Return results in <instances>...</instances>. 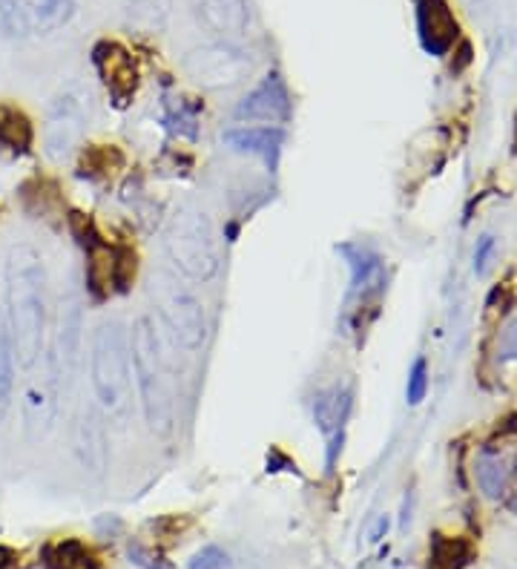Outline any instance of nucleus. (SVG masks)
<instances>
[{
	"label": "nucleus",
	"instance_id": "17",
	"mask_svg": "<svg viewBox=\"0 0 517 569\" xmlns=\"http://www.w3.org/2000/svg\"><path fill=\"white\" fill-rule=\"evenodd\" d=\"M41 563L43 569H103L96 549L78 538H58V541L43 543Z\"/></svg>",
	"mask_w": 517,
	"mask_h": 569
},
{
	"label": "nucleus",
	"instance_id": "11",
	"mask_svg": "<svg viewBox=\"0 0 517 569\" xmlns=\"http://www.w3.org/2000/svg\"><path fill=\"white\" fill-rule=\"evenodd\" d=\"M83 124H87V116H83L81 101L72 96L58 98L49 110L47 124H43V147H47L49 159H67L81 141Z\"/></svg>",
	"mask_w": 517,
	"mask_h": 569
},
{
	"label": "nucleus",
	"instance_id": "21",
	"mask_svg": "<svg viewBox=\"0 0 517 569\" xmlns=\"http://www.w3.org/2000/svg\"><path fill=\"white\" fill-rule=\"evenodd\" d=\"M14 346L12 333H9L7 313L0 308V417L7 415L9 406H12V391H14Z\"/></svg>",
	"mask_w": 517,
	"mask_h": 569
},
{
	"label": "nucleus",
	"instance_id": "15",
	"mask_svg": "<svg viewBox=\"0 0 517 569\" xmlns=\"http://www.w3.org/2000/svg\"><path fill=\"white\" fill-rule=\"evenodd\" d=\"M34 124L21 107L0 101V150L14 159L32 153Z\"/></svg>",
	"mask_w": 517,
	"mask_h": 569
},
{
	"label": "nucleus",
	"instance_id": "22",
	"mask_svg": "<svg viewBox=\"0 0 517 569\" xmlns=\"http://www.w3.org/2000/svg\"><path fill=\"white\" fill-rule=\"evenodd\" d=\"M509 475H511V469H509V463H506L504 451L497 455L491 446L483 451L480 463H477V480H480L483 492L489 495V498H497V495L506 489V480H509Z\"/></svg>",
	"mask_w": 517,
	"mask_h": 569
},
{
	"label": "nucleus",
	"instance_id": "8",
	"mask_svg": "<svg viewBox=\"0 0 517 569\" xmlns=\"http://www.w3.org/2000/svg\"><path fill=\"white\" fill-rule=\"evenodd\" d=\"M72 9V0H0V23L18 38H38L61 29Z\"/></svg>",
	"mask_w": 517,
	"mask_h": 569
},
{
	"label": "nucleus",
	"instance_id": "16",
	"mask_svg": "<svg viewBox=\"0 0 517 569\" xmlns=\"http://www.w3.org/2000/svg\"><path fill=\"white\" fill-rule=\"evenodd\" d=\"M199 18L216 36H241L248 29V0H201Z\"/></svg>",
	"mask_w": 517,
	"mask_h": 569
},
{
	"label": "nucleus",
	"instance_id": "28",
	"mask_svg": "<svg viewBox=\"0 0 517 569\" xmlns=\"http://www.w3.org/2000/svg\"><path fill=\"white\" fill-rule=\"evenodd\" d=\"M469 63H471V43L463 41L460 43V63H457V67H455V72H460L463 67H469Z\"/></svg>",
	"mask_w": 517,
	"mask_h": 569
},
{
	"label": "nucleus",
	"instance_id": "12",
	"mask_svg": "<svg viewBox=\"0 0 517 569\" xmlns=\"http://www.w3.org/2000/svg\"><path fill=\"white\" fill-rule=\"evenodd\" d=\"M414 7H417V36H420L422 49L428 56L443 58L460 36L455 14L446 0H414Z\"/></svg>",
	"mask_w": 517,
	"mask_h": 569
},
{
	"label": "nucleus",
	"instance_id": "6",
	"mask_svg": "<svg viewBox=\"0 0 517 569\" xmlns=\"http://www.w3.org/2000/svg\"><path fill=\"white\" fill-rule=\"evenodd\" d=\"M339 253L351 268V288H348V297H345L342 326L348 331H366V313H371V317L377 313L379 299L386 291V268H382V259L374 250L362 248V244H342Z\"/></svg>",
	"mask_w": 517,
	"mask_h": 569
},
{
	"label": "nucleus",
	"instance_id": "2",
	"mask_svg": "<svg viewBox=\"0 0 517 569\" xmlns=\"http://www.w3.org/2000/svg\"><path fill=\"white\" fill-rule=\"evenodd\" d=\"M130 362L147 426H150V431L167 438L172 431V415H176L172 366L170 357L165 355L159 326H156L152 317H138L136 326H132Z\"/></svg>",
	"mask_w": 517,
	"mask_h": 569
},
{
	"label": "nucleus",
	"instance_id": "24",
	"mask_svg": "<svg viewBox=\"0 0 517 569\" xmlns=\"http://www.w3.org/2000/svg\"><path fill=\"white\" fill-rule=\"evenodd\" d=\"M426 391H428V362L422 360V357H417L411 366V371H408V389H406L408 403L411 406L422 403Z\"/></svg>",
	"mask_w": 517,
	"mask_h": 569
},
{
	"label": "nucleus",
	"instance_id": "14",
	"mask_svg": "<svg viewBox=\"0 0 517 569\" xmlns=\"http://www.w3.org/2000/svg\"><path fill=\"white\" fill-rule=\"evenodd\" d=\"M225 141H228L233 150L239 153L259 156L270 170H276L279 164V153H282L285 144V130L282 127H236V130L225 132Z\"/></svg>",
	"mask_w": 517,
	"mask_h": 569
},
{
	"label": "nucleus",
	"instance_id": "1",
	"mask_svg": "<svg viewBox=\"0 0 517 569\" xmlns=\"http://www.w3.org/2000/svg\"><path fill=\"white\" fill-rule=\"evenodd\" d=\"M47 268L41 253L32 244H18L7 259V313L9 333H12L14 362L29 371L38 366L47 346Z\"/></svg>",
	"mask_w": 517,
	"mask_h": 569
},
{
	"label": "nucleus",
	"instance_id": "23",
	"mask_svg": "<svg viewBox=\"0 0 517 569\" xmlns=\"http://www.w3.org/2000/svg\"><path fill=\"white\" fill-rule=\"evenodd\" d=\"M167 124L172 127V132L187 136V139H196V130H199V107L196 104H167Z\"/></svg>",
	"mask_w": 517,
	"mask_h": 569
},
{
	"label": "nucleus",
	"instance_id": "20",
	"mask_svg": "<svg viewBox=\"0 0 517 569\" xmlns=\"http://www.w3.org/2000/svg\"><path fill=\"white\" fill-rule=\"evenodd\" d=\"M125 167V153L112 144H92L83 150L78 173L87 176L90 181H107Z\"/></svg>",
	"mask_w": 517,
	"mask_h": 569
},
{
	"label": "nucleus",
	"instance_id": "5",
	"mask_svg": "<svg viewBox=\"0 0 517 569\" xmlns=\"http://www.w3.org/2000/svg\"><path fill=\"white\" fill-rule=\"evenodd\" d=\"M152 297L159 306V317L176 346L185 351H199L207 340V313L201 299L176 277H152Z\"/></svg>",
	"mask_w": 517,
	"mask_h": 569
},
{
	"label": "nucleus",
	"instance_id": "19",
	"mask_svg": "<svg viewBox=\"0 0 517 569\" xmlns=\"http://www.w3.org/2000/svg\"><path fill=\"white\" fill-rule=\"evenodd\" d=\"M21 202L23 210L32 213L34 219H49V216L61 210V190H58L52 179L32 176V179L21 184Z\"/></svg>",
	"mask_w": 517,
	"mask_h": 569
},
{
	"label": "nucleus",
	"instance_id": "9",
	"mask_svg": "<svg viewBox=\"0 0 517 569\" xmlns=\"http://www.w3.org/2000/svg\"><path fill=\"white\" fill-rule=\"evenodd\" d=\"M92 67L101 78L103 90L110 92L112 104L127 107L138 92V67L125 43L103 38L92 47Z\"/></svg>",
	"mask_w": 517,
	"mask_h": 569
},
{
	"label": "nucleus",
	"instance_id": "30",
	"mask_svg": "<svg viewBox=\"0 0 517 569\" xmlns=\"http://www.w3.org/2000/svg\"><path fill=\"white\" fill-rule=\"evenodd\" d=\"M511 509H515V512H517V498H515V500H511Z\"/></svg>",
	"mask_w": 517,
	"mask_h": 569
},
{
	"label": "nucleus",
	"instance_id": "26",
	"mask_svg": "<svg viewBox=\"0 0 517 569\" xmlns=\"http://www.w3.org/2000/svg\"><path fill=\"white\" fill-rule=\"evenodd\" d=\"M491 250H495V239L483 237L480 244H477V250H475V271L477 273L486 271V262H489Z\"/></svg>",
	"mask_w": 517,
	"mask_h": 569
},
{
	"label": "nucleus",
	"instance_id": "10",
	"mask_svg": "<svg viewBox=\"0 0 517 569\" xmlns=\"http://www.w3.org/2000/svg\"><path fill=\"white\" fill-rule=\"evenodd\" d=\"M236 119L250 124L279 127L290 119V92L279 72H270L236 104Z\"/></svg>",
	"mask_w": 517,
	"mask_h": 569
},
{
	"label": "nucleus",
	"instance_id": "13",
	"mask_svg": "<svg viewBox=\"0 0 517 569\" xmlns=\"http://www.w3.org/2000/svg\"><path fill=\"white\" fill-rule=\"evenodd\" d=\"M348 415H351V389L348 386H331V389L319 391L317 400H314V420H317L325 438L331 440V446H328V469H334L337 451L342 449V446H337V440L342 443V426Z\"/></svg>",
	"mask_w": 517,
	"mask_h": 569
},
{
	"label": "nucleus",
	"instance_id": "4",
	"mask_svg": "<svg viewBox=\"0 0 517 569\" xmlns=\"http://www.w3.org/2000/svg\"><path fill=\"white\" fill-rule=\"evenodd\" d=\"M130 333L125 322L107 320L92 333L90 375L92 391L103 411L110 415H125L130 406L132 377H130Z\"/></svg>",
	"mask_w": 517,
	"mask_h": 569
},
{
	"label": "nucleus",
	"instance_id": "3",
	"mask_svg": "<svg viewBox=\"0 0 517 569\" xmlns=\"http://www.w3.org/2000/svg\"><path fill=\"white\" fill-rule=\"evenodd\" d=\"M165 250L172 268L190 282H210L219 273V242L213 224L193 204H179L167 216Z\"/></svg>",
	"mask_w": 517,
	"mask_h": 569
},
{
	"label": "nucleus",
	"instance_id": "25",
	"mask_svg": "<svg viewBox=\"0 0 517 569\" xmlns=\"http://www.w3.org/2000/svg\"><path fill=\"white\" fill-rule=\"evenodd\" d=\"M187 569H236V567L225 549L205 547L201 552H196L193 561L187 563Z\"/></svg>",
	"mask_w": 517,
	"mask_h": 569
},
{
	"label": "nucleus",
	"instance_id": "18",
	"mask_svg": "<svg viewBox=\"0 0 517 569\" xmlns=\"http://www.w3.org/2000/svg\"><path fill=\"white\" fill-rule=\"evenodd\" d=\"M477 549L469 538H455V535H431L428 543V567L426 569H469L475 561Z\"/></svg>",
	"mask_w": 517,
	"mask_h": 569
},
{
	"label": "nucleus",
	"instance_id": "29",
	"mask_svg": "<svg viewBox=\"0 0 517 569\" xmlns=\"http://www.w3.org/2000/svg\"><path fill=\"white\" fill-rule=\"evenodd\" d=\"M382 529H388V521H379L377 529L371 532V541H379V535H382Z\"/></svg>",
	"mask_w": 517,
	"mask_h": 569
},
{
	"label": "nucleus",
	"instance_id": "7",
	"mask_svg": "<svg viewBox=\"0 0 517 569\" xmlns=\"http://www.w3.org/2000/svg\"><path fill=\"white\" fill-rule=\"evenodd\" d=\"M185 72L205 90H230L250 76V58L230 43H210L185 58Z\"/></svg>",
	"mask_w": 517,
	"mask_h": 569
},
{
	"label": "nucleus",
	"instance_id": "27",
	"mask_svg": "<svg viewBox=\"0 0 517 569\" xmlns=\"http://www.w3.org/2000/svg\"><path fill=\"white\" fill-rule=\"evenodd\" d=\"M18 567V552L0 543V569H12Z\"/></svg>",
	"mask_w": 517,
	"mask_h": 569
}]
</instances>
